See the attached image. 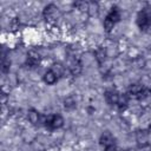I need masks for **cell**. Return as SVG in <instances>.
<instances>
[{"instance_id": "11", "label": "cell", "mask_w": 151, "mask_h": 151, "mask_svg": "<svg viewBox=\"0 0 151 151\" xmlns=\"http://www.w3.org/2000/svg\"><path fill=\"white\" fill-rule=\"evenodd\" d=\"M58 80V77L50 70V71H47L45 74H44V81L47 84V85H53V84H55V81Z\"/></svg>"}, {"instance_id": "12", "label": "cell", "mask_w": 151, "mask_h": 151, "mask_svg": "<svg viewBox=\"0 0 151 151\" xmlns=\"http://www.w3.org/2000/svg\"><path fill=\"white\" fill-rule=\"evenodd\" d=\"M51 71L59 78V77H61L63 74H64V71H65V67H64V65L63 64H60V63H54L53 65H52V68H51Z\"/></svg>"}, {"instance_id": "6", "label": "cell", "mask_w": 151, "mask_h": 151, "mask_svg": "<svg viewBox=\"0 0 151 151\" xmlns=\"http://www.w3.org/2000/svg\"><path fill=\"white\" fill-rule=\"evenodd\" d=\"M119 93L116 92V91H106L105 93V98H106V101L111 105H117L118 104V100H119Z\"/></svg>"}, {"instance_id": "10", "label": "cell", "mask_w": 151, "mask_h": 151, "mask_svg": "<svg viewBox=\"0 0 151 151\" xmlns=\"http://www.w3.org/2000/svg\"><path fill=\"white\" fill-rule=\"evenodd\" d=\"M143 91H144V87H143V85H140V84H133V85H131L130 88H129V93L132 94V96H134L136 98H138Z\"/></svg>"}, {"instance_id": "4", "label": "cell", "mask_w": 151, "mask_h": 151, "mask_svg": "<svg viewBox=\"0 0 151 151\" xmlns=\"http://www.w3.org/2000/svg\"><path fill=\"white\" fill-rule=\"evenodd\" d=\"M136 140L138 143V146H143L149 144V131L145 129H140L136 133Z\"/></svg>"}, {"instance_id": "20", "label": "cell", "mask_w": 151, "mask_h": 151, "mask_svg": "<svg viewBox=\"0 0 151 151\" xmlns=\"http://www.w3.org/2000/svg\"><path fill=\"white\" fill-rule=\"evenodd\" d=\"M104 151H116V146H114V145H112V146H107V147H105Z\"/></svg>"}, {"instance_id": "3", "label": "cell", "mask_w": 151, "mask_h": 151, "mask_svg": "<svg viewBox=\"0 0 151 151\" xmlns=\"http://www.w3.org/2000/svg\"><path fill=\"white\" fill-rule=\"evenodd\" d=\"M40 60H41V57H40V54L37 51L32 50V51L28 52V54H27V61H26L28 66H31V67L38 66L40 64Z\"/></svg>"}, {"instance_id": "1", "label": "cell", "mask_w": 151, "mask_h": 151, "mask_svg": "<svg viewBox=\"0 0 151 151\" xmlns=\"http://www.w3.org/2000/svg\"><path fill=\"white\" fill-rule=\"evenodd\" d=\"M137 24L142 31H147L151 26V7L146 6L144 7L137 17Z\"/></svg>"}, {"instance_id": "17", "label": "cell", "mask_w": 151, "mask_h": 151, "mask_svg": "<svg viewBox=\"0 0 151 151\" xmlns=\"http://www.w3.org/2000/svg\"><path fill=\"white\" fill-rule=\"evenodd\" d=\"M9 65H11V63H9V60H5V58H2V64H1V70H2V72H4V73H7V72L9 71Z\"/></svg>"}, {"instance_id": "2", "label": "cell", "mask_w": 151, "mask_h": 151, "mask_svg": "<svg viewBox=\"0 0 151 151\" xmlns=\"http://www.w3.org/2000/svg\"><path fill=\"white\" fill-rule=\"evenodd\" d=\"M44 123L46 126H50L51 129H59L64 125V118L60 114H52L48 116Z\"/></svg>"}, {"instance_id": "7", "label": "cell", "mask_w": 151, "mask_h": 151, "mask_svg": "<svg viewBox=\"0 0 151 151\" xmlns=\"http://www.w3.org/2000/svg\"><path fill=\"white\" fill-rule=\"evenodd\" d=\"M68 70H70V73L76 77V76H79V74L81 73L83 66H81V64H80L78 60H74V61H72V63L70 64Z\"/></svg>"}, {"instance_id": "5", "label": "cell", "mask_w": 151, "mask_h": 151, "mask_svg": "<svg viewBox=\"0 0 151 151\" xmlns=\"http://www.w3.org/2000/svg\"><path fill=\"white\" fill-rule=\"evenodd\" d=\"M100 144L104 146V147H107V146H112L114 145V139H113V136L110 133V132H104L101 136H100V139H99Z\"/></svg>"}, {"instance_id": "9", "label": "cell", "mask_w": 151, "mask_h": 151, "mask_svg": "<svg viewBox=\"0 0 151 151\" xmlns=\"http://www.w3.org/2000/svg\"><path fill=\"white\" fill-rule=\"evenodd\" d=\"M27 118H28L29 123H32L33 125H35V124H38L39 120H40V114H39V112H38L37 110L31 109V110H28V112H27Z\"/></svg>"}, {"instance_id": "14", "label": "cell", "mask_w": 151, "mask_h": 151, "mask_svg": "<svg viewBox=\"0 0 151 151\" xmlns=\"http://www.w3.org/2000/svg\"><path fill=\"white\" fill-rule=\"evenodd\" d=\"M64 106H65V109H67V110H73V109H76L77 104H76L74 98H73V97H67V98L64 100Z\"/></svg>"}, {"instance_id": "16", "label": "cell", "mask_w": 151, "mask_h": 151, "mask_svg": "<svg viewBox=\"0 0 151 151\" xmlns=\"http://www.w3.org/2000/svg\"><path fill=\"white\" fill-rule=\"evenodd\" d=\"M105 58H106V51H105L104 48L98 50L97 53H96V59L98 60V63H99V64H103L104 60H105Z\"/></svg>"}, {"instance_id": "8", "label": "cell", "mask_w": 151, "mask_h": 151, "mask_svg": "<svg viewBox=\"0 0 151 151\" xmlns=\"http://www.w3.org/2000/svg\"><path fill=\"white\" fill-rule=\"evenodd\" d=\"M105 19H107V20H110L111 22L116 24V22H117V21H119V19H120V13H119V9H118L117 7L111 8V11L109 12V14L106 15V18H105Z\"/></svg>"}, {"instance_id": "19", "label": "cell", "mask_w": 151, "mask_h": 151, "mask_svg": "<svg viewBox=\"0 0 151 151\" xmlns=\"http://www.w3.org/2000/svg\"><path fill=\"white\" fill-rule=\"evenodd\" d=\"M136 151H151V145L146 144V145H143V146H138Z\"/></svg>"}, {"instance_id": "15", "label": "cell", "mask_w": 151, "mask_h": 151, "mask_svg": "<svg viewBox=\"0 0 151 151\" xmlns=\"http://www.w3.org/2000/svg\"><path fill=\"white\" fill-rule=\"evenodd\" d=\"M74 6L81 12H87L90 9V2H86V1H78L74 4Z\"/></svg>"}, {"instance_id": "18", "label": "cell", "mask_w": 151, "mask_h": 151, "mask_svg": "<svg viewBox=\"0 0 151 151\" xmlns=\"http://www.w3.org/2000/svg\"><path fill=\"white\" fill-rule=\"evenodd\" d=\"M126 104H127V97L126 96H119V100H118L117 105H119L122 107V106H125Z\"/></svg>"}, {"instance_id": "13", "label": "cell", "mask_w": 151, "mask_h": 151, "mask_svg": "<svg viewBox=\"0 0 151 151\" xmlns=\"http://www.w3.org/2000/svg\"><path fill=\"white\" fill-rule=\"evenodd\" d=\"M138 99L144 103V104H149L151 103V91L147 90V88H144V91L140 93V96L138 97Z\"/></svg>"}]
</instances>
